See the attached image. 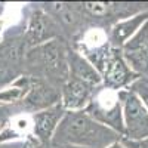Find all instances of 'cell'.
Here are the masks:
<instances>
[{"label":"cell","mask_w":148,"mask_h":148,"mask_svg":"<svg viewBox=\"0 0 148 148\" xmlns=\"http://www.w3.org/2000/svg\"><path fill=\"white\" fill-rule=\"evenodd\" d=\"M121 139V136L107 126L93 120L84 110L65 111L52 138V147L77 145L86 148H105Z\"/></svg>","instance_id":"6da1fadb"},{"label":"cell","mask_w":148,"mask_h":148,"mask_svg":"<svg viewBox=\"0 0 148 148\" xmlns=\"http://www.w3.org/2000/svg\"><path fill=\"white\" fill-rule=\"evenodd\" d=\"M68 49L70 45L65 39L51 40L27 49L22 58V74L46 80L61 90L70 76Z\"/></svg>","instance_id":"7a4b0ae2"},{"label":"cell","mask_w":148,"mask_h":148,"mask_svg":"<svg viewBox=\"0 0 148 148\" xmlns=\"http://www.w3.org/2000/svg\"><path fill=\"white\" fill-rule=\"evenodd\" d=\"M82 34L89 28L108 30L116 22L148 10V2H73Z\"/></svg>","instance_id":"3957f363"},{"label":"cell","mask_w":148,"mask_h":148,"mask_svg":"<svg viewBox=\"0 0 148 148\" xmlns=\"http://www.w3.org/2000/svg\"><path fill=\"white\" fill-rule=\"evenodd\" d=\"M56 39H65L56 21L40 6V3L27 5L25 30H24V47H25V51Z\"/></svg>","instance_id":"277c9868"},{"label":"cell","mask_w":148,"mask_h":148,"mask_svg":"<svg viewBox=\"0 0 148 148\" xmlns=\"http://www.w3.org/2000/svg\"><path fill=\"white\" fill-rule=\"evenodd\" d=\"M84 111L98 123H101L108 129L117 132L120 136H123L125 127H123L121 105L117 92L99 86L93 98L90 99L89 105L84 108Z\"/></svg>","instance_id":"5b68a950"},{"label":"cell","mask_w":148,"mask_h":148,"mask_svg":"<svg viewBox=\"0 0 148 148\" xmlns=\"http://www.w3.org/2000/svg\"><path fill=\"white\" fill-rule=\"evenodd\" d=\"M119 101L123 114V136L125 139L148 138V111L130 89L119 90Z\"/></svg>","instance_id":"8992f818"},{"label":"cell","mask_w":148,"mask_h":148,"mask_svg":"<svg viewBox=\"0 0 148 148\" xmlns=\"http://www.w3.org/2000/svg\"><path fill=\"white\" fill-rule=\"evenodd\" d=\"M28 92L24 99L16 104L22 114H34L37 111L46 110L61 102V90L58 88L37 77H28Z\"/></svg>","instance_id":"52a82bcc"},{"label":"cell","mask_w":148,"mask_h":148,"mask_svg":"<svg viewBox=\"0 0 148 148\" xmlns=\"http://www.w3.org/2000/svg\"><path fill=\"white\" fill-rule=\"evenodd\" d=\"M99 74L102 79V88L114 90V92L127 89L138 79V76L130 70V67L123 58L121 51L114 47L111 51L110 56L107 58Z\"/></svg>","instance_id":"ba28073f"},{"label":"cell","mask_w":148,"mask_h":148,"mask_svg":"<svg viewBox=\"0 0 148 148\" xmlns=\"http://www.w3.org/2000/svg\"><path fill=\"white\" fill-rule=\"evenodd\" d=\"M121 53L138 77L148 79V21L121 47Z\"/></svg>","instance_id":"9c48e42d"},{"label":"cell","mask_w":148,"mask_h":148,"mask_svg":"<svg viewBox=\"0 0 148 148\" xmlns=\"http://www.w3.org/2000/svg\"><path fill=\"white\" fill-rule=\"evenodd\" d=\"M64 114H65V110L61 105V102L46 110L37 111L34 114H30L33 138L43 145L51 144Z\"/></svg>","instance_id":"30bf717a"},{"label":"cell","mask_w":148,"mask_h":148,"mask_svg":"<svg viewBox=\"0 0 148 148\" xmlns=\"http://www.w3.org/2000/svg\"><path fill=\"white\" fill-rule=\"evenodd\" d=\"M99 86L68 77L61 88V105L65 111H82L89 105Z\"/></svg>","instance_id":"8fae6325"},{"label":"cell","mask_w":148,"mask_h":148,"mask_svg":"<svg viewBox=\"0 0 148 148\" xmlns=\"http://www.w3.org/2000/svg\"><path fill=\"white\" fill-rule=\"evenodd\" d=\"M147 21H148V10H144L133 16H129L116 22L113 27H110L107 30L110 45L114 49H120L121 51V47L139 31V28Z\"/></svg>","instance_id":"7c38bea8"},{"label":"cell","mask_w":148,"mask_h":148,"mask_svg":"<svg viewBox=\"0 0 148 148\" xmlns=\"http://www.w3.org/2000/svg\"><path fill=\"white\" fill-rule=\"evenodd\" d=\"M68 70H70L68 77L88 82L95 86H102V79L99 73L96 71V68L80 52H77L71 46L68 49Z\"/></svg>","instance_id":"4fadbf2b"},{"label":"cell","mask_w":148,"mask_h":148,"mask_svg":"<svg viewBox=\"0 0 148 148\" xmlns=\"http://www.w3.org/2000/svg\"><path fill=\"white\" fill-rule=\"evenodd\" d=\"M127 89H130L135 95L138 96V99L142 102V105L148 111V79L138 77Z\"/></svg>","instance_id":"5bb4252c"},{"label":"cell","mask_w":148,"mask_h":148,"mask_svg":"<svg viewBox=\"0 0 148 148\" xmlns=\"http://www.w3.org/2000/svg\"><path fill=\"white\" fill-rule=\"evenodd\" d=\"M16 114H22L16 105H0V132L5 129L8 121Z\"/></svg>","instance_id":"9a60e30c"},{"label":"cell","mask_w":148,"mask_h":148,"mask_svg":"<svg viewBox=\"0 0 148 148\" xmlns=\"http://www.w3.org/2000/svg\"><path fill=\"white\" fill-rule=\"evenodd\" d=\"M121 142L126 148H148V138L144 139H125L121 138Z\"/></svg>","instance_id":"2e32d148"},{"label":"cell","mask_w":148,"mask_h":148,"mask_svg":"<svg viewBox=\"0 0 148 148\" xmlns=\"http://www.w3.org/2000/svg\"><path fill=\"white\" fill-rule=\"evenodd\" d=\"M105 148H126V147H125V144L121 142V139H119V141H116V142H113V144H110V145L105 147Z\"/></svg>","instance_id":"e0dca14e"},{"label":"cell","mask_w":148,"mask_h":148,"mask_svg":"<svg viewBox=\"0 0 148 148\" xmlns=\"http://www.w3.org/2000/svg\"><path fill=\"white\" fill-rule=\"evenodd\" d=\"M53 148H86V147H77V145H62V147H53Z\"/></svg>","instance_id":"ac0fdd59"},{"label":"cell","mask_w":148,"mask_h":148,"mask_svg":"<svg viewBox=\"0 0 148 148\" xmlns=\"http://www.w3.org/2000/svg\"><path fill=\"white\" fill-rule=\"evenodd\" d=\"M34 148H53L51 144H47V145H43V144H39L37 147H34Z\"/></svg>","instance_id":"d6986e66"}]
</instances>
